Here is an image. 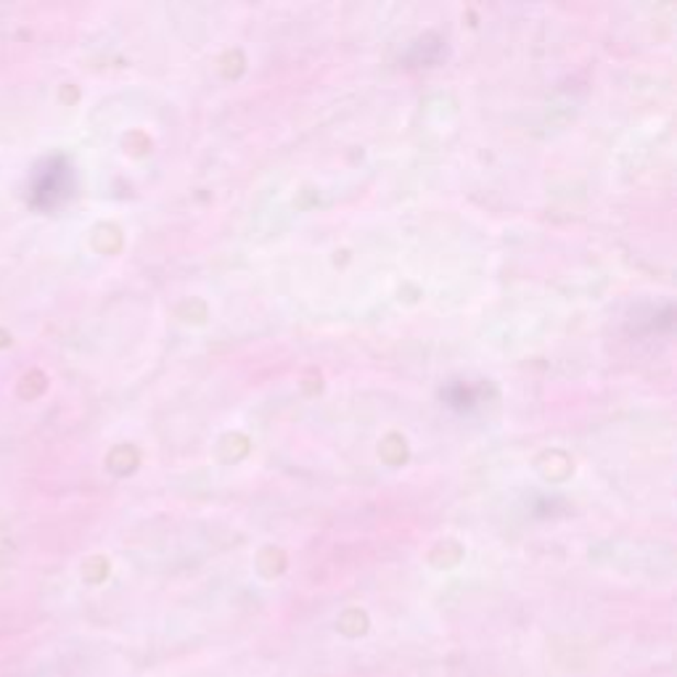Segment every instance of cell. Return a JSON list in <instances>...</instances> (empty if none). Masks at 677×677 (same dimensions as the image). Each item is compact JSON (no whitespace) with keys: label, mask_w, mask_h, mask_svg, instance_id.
<instances>
[{"label":"cell","mask_w":677,"mask_h":677,"mask_svg":"<svg viewBox=\"0 0 677 677\" xmlns=\"http://www.w3.org/2000/svg\"><path fill=\"white\" fill-rule=\"evenodd\" d=\"M447 406H458V408H471L474 406V397L468 389L460 387V384H455V387L447 389Z\"/></svg>","instance_id":"1"}]
</instances>
